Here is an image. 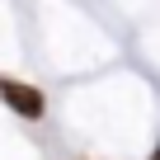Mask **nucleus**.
Returning <instances> with one entry per match:
<instances>
[{
    "label": "nucleus",
    "instance_id": "obj_1",
    "mask_svg": "<svg viewBox=\"0 0 160 160\" xmlns=\"http://www.w3.org/2000/svg\"><path fill=\"white\" fill-rule=\"evenodd\" d=\"M0 99H5L19 118H42L47 113V99H42V90H33V85H19V80H0Z\"/></svg>",
    "mask_w": 160,
    "mask_h": 160
}]
</instances>
